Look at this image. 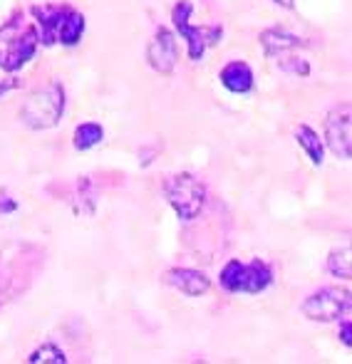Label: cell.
Wrapping results in <instances>:
<instances>
[{"instance_id":"6","label":"cell","mask_w":352,"mask_h":364,"mask_svg":"<svg viewBox=\"0 0 352 364\" xmlns=\"http://www.w3.org/2000/svg\"><path fill=\"white\" fill-rule=\"evenodd\" d=\"M303 315L315 322H333L350 312V292L340 288H323L303 302Z\"/></svg>"},{"instance_id":"18","label":"cell","mask_w":352,"mask_h":364,"mask_svg":"<svg viewBox=\"0 0 352 364\" xmlns=\"http://www.w3.org/2000/svg\"><path fill=\"white\" fill-rule=\"evenodd\" d=\"M15 208H18V203H15L13 198H10L3 188H0V213H13Z\"/></svg>"},{"instance_id":"10","label":"cell","mask_w":352,"mask_h":364,"mask_svg":"<svg viewBox=\"0 0 352 364\" xmlns=\"http://www.w3.org/2000/svg\"><path fill=\"white\" fill-rule=\"evenodd\" d=\"M166 283L174 285L176 290H181L183 295L188 297H198L203 295V292H208L211 288V283H208V278L203 273H198V270H191V268H174L166 273Z\"/></svg>"},{"instance_id":"1","label":"cell","mask_w":352,"mask_h":364,"mask_svg":"<svg viewBox=\"0 0 352 364\" xmlns=\"http://www.w3.org/2000/svg\"><path fill=\"white\" fill-rule=\"evenodd\" d=\"M65 112V90L53 82V85L43 87V90L33 92L30 100L23 105L20 117L30 129H50L63 119Z\"/></svg>"},{"instance_id":"20","label":"cell","mask_w":352,"mask_h":364,"mask_svg":"<svg viewBox=\"0 0 352 364\" xmlns=\"http://www.w3.org/2000/svg\"><path fill=\"white\" fill-rule=\"evenodd\" d=\"M273 3L283 5V8H293V0H273Z\"/></svg>"},{"instance_id":"7","label":"cell","mask_w":352,"mask_h":364,"mask_svg":"<svg viewBox=\"0 0 352 364\" xmlns=\"http://www.w3.org/2000/svg\"><path fill=\"white\" fill-rule=\"evenodd\" d=\"M5 35L10 38V30H5ZM38 50V33L33 28L20 30L15 38H10L5 43V48H0V68L8 70V73H15L20 70L25 63H30Z\"/></svg>"},{"instance_id":"2","label":"cell","mask_w":352,"mask_h":364,"mask_svg":"<svg viewBox=\"0 0 352 364\" xmlns=\"http://www.w3.org/2000/svg\"><path fill=\"white\" fill-rule=\"evenodd\" d=\"M218 283L228 292H246V295H256L263 292L273 283V273L263 260H251V263H241V260H228L223 265Z\"/></svg>"},{"instance_id":"8","label":"cell","mask_w":352,"mask_h":364,"mask_svg":"<svg viewBox=\"0 0 352 364\" xmlns=\"http://www.w3.org/2000/svg\"><path fill=\"white\" fill-rule=\"evenodd\" d=\"M146 58H149V65L156 70L159 75H171L176 60H178V50H176V40L171 35V30L159 28L154 35V40L146 48Z\"/></svg>"},{"instance_id":"5","label":"cell","mask_w":352,"mask_h":364,"mask_svg":"<svg viewBox=\"0 0 352 364\" xmlns=\"http://www.w3.org/2000/svg\"><path fill=\"white\" fill-rule=\"evenodd\" d=\"M193 10V3L191 0H178L174 5V10H171V20H174L176 30L183 35V40L188 43V58L191 60H201L203 53H206V45H213L218 43V38H221V28H193L191 23H188V15H191Z\"/></svg>"},{"instance_id":"9","label":"cell","mask_w":352,"mask_h":364,"mask_svg":"<svg viewBox=\"0 0 352 364\" xmlns=\"http://www.w3.org/2000/svg\"><path fill=\"white\" fill-rule=\"evenodd\" d=\"M325 139H328L330 149L335 156L350 159V107L338 109L328 117L325 122Z\"/></svg>"},{"instance_id":"11","label":"cell","mask_w":352,"mask_h":364,"mask_svg":"<svg viewBox=\"0 0 352 364\" xmlns=\"http://www.w3.org/2000/svg\"><path fill=\"white\" fill-rule=\"evenodd\" d=\"M221 85L226 87L233 95H246V92L253 90V73L246 63L236 60V63H228L226 68L221 70Z\"/></svg>"},{"instance_id":"4","label":"cell","mask_w":352,"mask_h":364,"mask_svg":"<svg viewBox=\"0 0 352 364\" xmlns=\"http://www.w3.org/2000/svg\"><path fill=\"white\" fill-rule=\"evenodd\" d=\"M164 193L181 220H193L206 203V188L193 173H176L166 178Z\"/></svg>"},{"instance_id":"13","label":"cell","mask_w":352,"mask_h":364,"mask_svg":"<svg viewBox=\"0 0 352 364\" xmlns=\"http://www.w3.org/2000/svg\"><path fill=\"white\" fill-rule=\"evenodd\" d=\"M295 139H298V144L303 146V151L310 156V161L315 164V166H320L325 159V149H323V139H320L318 134H315L310 127H298V132H295Z\"/></svg>"},{"instance_id":"15","label":"cell","mask_w":352,"mask_h":364,"mask_svg":"<svg viewBox=\"0 0 352 364\" xmlns=\"http://www.w3.org/2000/svg\"><path fill=\"white\" fill-rule=\"evenodd\" d=\"M350 258H352L350 245L333 250V253H330V258H328L330 275H335V278H340V280H350L352 278V260Z\"/></svg>"},{"instance_id":"16","label":"cell","mask_w":352,"mask_h":364,"mask_svg":"<svg viewBox=\"0 0 352 364\" xmlns=\"http://www.w3.org/2000/svg\"><path fill=\"white\" fill-rule=\"evenodd\" d=\"M102 136H105V132H102V127L95 124V122L80 124L78 129H75V146H78L80 151H87V149L100 144Z\"/></svg>"},{"instance_id":"14","label":"cell","mask_w":352,"mask_h":364,"mask_svg":"<svg viewBox=\"0 0 352 364\" xmlns=\"http://www.w3.org/2000/svg\"><path fill=\"white\" fill-rule=\"evenodd\" d=\"M85 33V15L75 13V10H70L68 18L63 20V25H60V33H58V40L63 45H75L80 38H82Z\"/></svg>"},{"instance_id":"12","label":"cell","mask_w":352,"mask_h":364,"mask_svg":"<svg viewBox=\"0 0 352 364\" xmlns=\"http://www.w3.org/2000/svg\"><path fill=\"white\" fill-rule=\"evenodd\" d=\"M70 5H48V8H35L33 13L40 18V25H43V43L45 45H53L55 38L60 33V25L63 20L68 18L70 13Z\"/></svg>"},{"instance_id":"19","label":"cell","mask_w":352,"mask_h":364,"mask_svg":"<svg viewBox=\"0 0 352 364\" xmlns=\"http://www.w3.org/2000/svg\"><path fill=\"white\" fill-rule=\"evenodd\" d=\"M340 340H343V345H345V347H350V345H352V322H350V320H345V322H343V327H340Z\"/></svg>"},{"instance_id":"17","label":"cell","mask_w":352,"mask_h":364,"mask_svg":"<svg viewBox=\"0 0 352 364\" xmlns=\"http://www.w3.org/2000/svg\"><path fill=\"white\" fill-rule=\"evenodd\" d=\"M30 364H43V362H55V364H65L68 362V357H65V352L60 350L58 345H53V342H45L43 347H38V350L33 352V355L28 357Z\"/></svg>"},{"instance_id":"3","label":"cell","mask_w":352,"mask_h":364,"mask_svg":"<svg viewBox=\"0 0 352 364\" xmlns=\"http://www.w3.org/2000/svg\"><path fill=\"white\" fill-rule=\"evenodd\" d=\"M261 45L265 53H268V58H273L283 73L298 75V77L310 75L308 60L298 55V50L305 48V40L295 38L290 33H283V30H265V33H261Z\"/></svg>"}]
</instances>
